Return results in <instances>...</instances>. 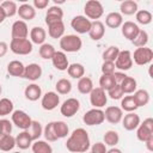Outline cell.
I'll return each mask as SVG.
<instances>
[{
  "instance_id": "obj_1",
  "label": "cell",
  "mask_w": 153,
  "mask_h": 153,
  "mask_svg": "<svg viewBox=\"0 0 153 153\" xmlns=\"http://www.w3.org/2000/svg\"><path fill=\"white\" fill-rule=\"evenodd\" d=\"M66 147L73 153H85L90 148L88 133L84 128H76L73 130L71 136L67 139Z\"/></svg>"
},
{
  "instance_id": "obj_2",
  "label": "cell",
  "mask_w": 153,
  "mask_h": 153,
  "mask_svg": "<svg viewBox=\"0 0 153 153\" xmlns=\"http://www.w3.org/2000/svg\"><path fill=\"white\" fill-rule=\"evenodd\" d=\"M82 41L76 35H65L60 38V48L63 53H76L81 49Z\"/></svg>"
},
{
  "instance_id": "obj_3",
  "label": "cell",
  "mask_w": 153,
  "mask_h": 153,
  "mask_svg": "<svg viewBox=\"0 0 153 153\" xmlns=\"http://www.w3.org/2000/svg\"><path fill=\"white\" fill-rule=\"evenodd\" d=\"M84 12H85V17L87 19H93L94 20H98L103 13H104V7L103 5L97 1V0H88L86 1L85 6H84Z\"/></svg>"
},
{
  "instance_id": "obj_4",
  "label": "cell",
  "mask_w": 153,
  "mask_h": 153,
  "mask_svg": "<svg viewBox=\"0 0 153 153\" xmlns=\"http://www.w3.org/2000/svg\"><path fill=\"white\" fill-rule=\"evenodd\" d=\"M10 49L17 55H29L32 51V43L27 38H12Z\"/></svg>"
},
{
  "instance_id": "obj_5",
  "label": "cell",
  "mask_w": 153,
  "mask_h": 153,
  "mask_svg": "<svg viewBox=\"0 0 153 153\" xmlns=\"http://www.w3.org/2000/svg\"><path fill=\"white\" fill-rule=\"evenodd\" d=\"M133 61L139 66H145L152 62L153 60V50L147 47L136 48L134 50V54L131 55Z\"/></svg>"
},
{
  "instance_id": "obj_6",
  "label": "cell",
  "mask_w": 153,
  "mask_h": 153,
  "mask_svg": "<svg viewBox=\"0 0 153 153\" xmlns=\"http://www.w3.org/2000/svg\"><path fill=\"white\" fill-rule=\"evenodd\" d=\"M82 121L86 126H99L105 121V116H104V111L102 109H91L87 112L84 114L82 116Z\"/></svg>"
},
{
  "instance_id": "obj_7",
  "label": "cell",
  "mask_w": 153,
  "mask_h": 153,
  "mask_svg": "<svg viewBox=\"0 0 153 153\" xmlns=\"http://www.w3.org/2000/svg\"><path fill=\"white\" fill-rule=\"evenodd\" d=\"M31 117L23 110H14L12 112V123L19 128V129H23V130H27L31 126Z\"/></svg>"
},
{
  "instance_id": "obj_8",
  "label": "cell",
  "mask_w": 153,
  "mask_h": 153,
  "mask_svg": "<svg viewBox=\"0 0 153 153\" xmlns=\"http://www.w3.org/2000/svg\"><path fill=\"white\" fill-rule=\"evenodd\" d=\"M108 102V94L106 92L100 87H93V90L90 93V103L93 108L100 109L106 105Z\"/></svg>"
},
{
  "instance_id": "obj_9",
  "label": "cell",
  "mask_w": 153,
  "mask_h": 153,
  "mask_svg": "<svg viewBox=\"0 0 153 153\" xmlns=\"http://www.w3.org/2000/svg\"><path fill=\"white\" fill-rule=\"evenodd\" d=\"M115 68L120 69V72L128 71L133 67V59L131 53L129 50H120L117 59L115 60Z\"/></svg>"
},
{
  "instance_id": "obj_10",
  "label": "cell",
  "mask_w": 153,
  "mask_h": 153,
  "mask_svg": "<svg viewBox=\"0 0 153 153\" xmlns=\"http://www.w3.org/2000/svg\"><path fill=\"white\" fill-rule=\"evenodd\" d=\"M79 109H80V102L76 98H68L62 103L60 108V112L65 117H73L79 111Z\"/></svg>"
},
{
  "instance_id": "obj_11",
  "label": "cell",
  "mask_w": 153,
  "mask_h": 153,
  "mask_svg": "<svg viewBox=\"0 0 153 153\" xmlns=\"http://www.w3.org/2000/svg\"><path fill=\"white\" fill-rule=\"evenodd\" d=\"M91 24L92 22L90 19H87L85 16H75L72 20H71V26L74 31H76L78 33H88L90 29H91Z\"/></svg>"
},
{
  "instance_id": "obj_12",
  "label": "cell",
  "mask_w": 153,
  "mask_h": 153,
  "mask_svg": "<svg viewBox=\"0 0 153 153\" xmlns=\"http://www.w3.org/2000/svg\"><path fill=\"white\" fill-rule=\"evenodd\" d=\"M59 103H60V96L54 91H49V92L44 93V96H42L41 105L47 111L54 110L59 105Z\"/></svg>"
},
{
  "instance_id": "obj_13",
  "label": "cell",
  "mask_w": 153,
  "mask_h": 153,
  "mask_svg": "<svg viewBox=\"0 0 153 153\" xmlns=\"http://www.w3.org/2000/svg\"><path fill=\"white\" fill-rule=\"evenodd\" d=\"M105 120L111 124H117L122 121L123 117V110L118 106H108L104 111Z\"/></svg>"
},
{
  "instance_id": "obj_14",
  "label": "cell",
  "mask_w": 153,
  "mask_h": 153,
  "mask_svg": "<svg viewBox=\"0 0 153 153\" xmlns=\"http://www.w3.org/2000/svg\"><path fill=\"white\" fill-rule=\"evenodd\" d=\"M12 38H27L29 35V29L27 24L24 20H16L12 24V30H11Z\"/></svg>"
},
{
  "instance_id": "obj_15",
  "label": "cell",
  "mask_w": 153,
  "mask_h": 153,
  "mask_svg": "<svg viewBox=\"0 0 153 153\" xmlns=\"http://www.w3.org/2000/svg\"><path fill=\"white\" fill-rule=\"evenodd\" d=\"M139 31H140V27L134 22H124L121 25V32H122V35L127 39H129V41H133L137 36Z\"/></svg>"
},
{
  "instance_id": "obj_16",
  "label": "cell",
  "mask_w": 153,
  "mask_h": 153,
  "mask_svg": "<svg viewBox=\"0 0 153 153\" xmlns=\"http://www.w3.org/2000/svg\"><path fill=\"white\" fill-rule=\"evenodd\" d=\"M41 76H42V67L38 63H29L27 66H25L23 78L29 79L31 81H36Z\"/></svg>"
},
{
  "instance_id": "obj_17",
  "label": "cell",
  "mask_w": 153,
  "mask_h": 153,
  "mask_svg": "<svg viewBox=\"0 0 153 153\" xmlns=\"http://www.w3.org/2000/svg\"><path fill=\"white\" fill-rule=\"evenodd\" d=\"M139 124H140V116L135 112H128L127 115H124V117H122V126L128 131L136 129Z\"/></svg>"
},
{
  "instance_id": "obj_18",
  "label": "cell",
  "mask_w": 153,
  "mask_h": 153,
  "mask_svg": "<svg viewBox=\"0 0 153 153\" xmlns=\"http://www.w3.org/2000/svg\"><path fill=\"white\" fill-rule=\"evenodd\" d=\"M51 62H53V66L57 71H67L69 66L67 55L63 51H55L54 56L51 57Z\"/></svg>"
},
{
  "instance_id": "obj_19",
  "label": "cell",
  "mask_w": 153,
  "mask_h": 153,
  "mask_svg": "<svg viewBox=\"0 0 153 153\" xmlns=\"http://www.w3.org/2000/svg\"><path fill=\"white\" fill-rule=\"evenodd\" d=\"M105 33V26L100 20H94L91 24V29L88 31V36L93 41H99L103 38Z\"/></svg>"
},
{
  "instance_id": "obj_20",
  "label": "cell",
  "mask_w": 153,
  "mask_h": 153,
  "mask_svg": "<svg viewBox=\"0 0 153 153\" xmlns=\"http://www.w3.org/2000/svg\"><path fill=\"white\" fill-rule=\"evenodd\" d=\"M48 25V33L51 38H61L65 33V24L62 20L53 22L47 24Z\"/></svg>"
},
{
  "instance_id": "obj_21",
  "label": "cell",
  "mask_w": 153,
  "mask_h": 153,
  "mask_svg": "<svg viewBox=\"0 0 153 153\" xmlns=\"http://www.w3.org/2000/svg\"><path fill=\"white\" fill-rule=\"evenodd\" d=\"M24 96L27 100L36 102L42 97V88L37 84H30L24 90Z\"/></svg>"
},
{
  "instance_id": "obj_22",
  "label": "cell",
  "mask_w": 153,
  "mask_h": 153,
  "mask_svg": "<svg viewBox=\"0 0 153 153\" xmlns=\"http://www.w3.org/2000/svg\"><path fill=\"white\" fill-rule=\"evenodd\" d=\"M63 18V11L61 7L59 6H51L47 10L45 13V24L53 23V22H57V20H62Z\"/></svg>"
},
{
  "instance_id": "obj_23",
  "label": "cell",
  "mask_w": 153,
  "mask_h": 153,
  "mask_svg": "<svg viewBox=\"0 0 153 153\" xmlns=\"http://www.w3.org/2000/svg\"><path fill=\"white\" fill-rule=\"evenodd\" d=\"M18 16L25 22V20H32L36 16V10L32 5L30 4H23L19 6L18 11H17Z\"/></svg>"
},
{
  "instance_id": "obj_24",
  "label": "cell",
  "mask_w": 153,
  "mask_h": 153,
  "mask_svg": "<svg viewBox=\"0 0 153 153\" xmlns=\"http://www.w3.org/2000/svg\"><path fill=\"white\" fill-rule=\"evenodd\" d=\"M24 69H25V66L23 65V62L18 61V60H13V61L8 62V65H7V73L12 76L23 78Z\"/></svg>"
},
{
  "instance_id": "obj_25",
  "label": "cell",
  "mask_w": 153,
  "mask_h": 153,
  "mask_svg": "<svg viewBox=\"0 0 153 153\" xmlns=\"http://www.w3.org/2000/svg\"><path fill=\"white\" fill-rule=\"evenodd\" d=\"M47 37V32L43 27L41 26H33L30 31V38H31V43L35 44H43Z\"/></svg>"
},
{
  "instance_id": "obj_26",
  "label": "cell",
  "mask_w": 153,
  "mask_h": 153,
  "mask_svg": "<svg viewBox=\"0 0 153 153\" xmlns=\"http://www.w3.org/2000/svg\"><path fill=\"white\" fill-rule=\"evenodd\" d=\"M32 142L33 141L27 130H23L16 136V146L19 147L20 149H27L32 145Z\"/></svg>"
},
{
  "instance_id": "obj_27",
  "label": "cell",
  "mask_w": 153,
  "mask_h": 153,
  "mask_svg": "<svg viewBox=\"0 0 153 153\" xmlns=\"http://www.w3.org/2000/svg\"><path fill=\"white\" fill-rule=\"evenodd\" d=\"M105 24L111 29H117L123 24V17L120 12H110L105 18Z\"/></svg>"
},
{
  "instance_id": "obj_28",
  "label": "cell",
  "mask_w": 153,
  "mask_h": 153,
  "mask_svg": "<svg viewBox=\"0 0 153 153\" xmlns=\"http://www.w3.org/2000/svg\"><path fill=\"white\" fill-rule=\"evenodd\" d=\"M120 10H121V14H124V16L135 14V13L139 11V8H137V2L134 1V0H126V1L121 2Z\"/></svg>"
},
{
  "instance_id": "obj_29",
  "label": "cell",
  "mask_w": 153,
  "mask_h": 153,
  "mask_svg": "<svg viewBox=\"0 0 153 153\" xmlns=\"http://www.w3.org/2000/svg\"><path fill=\"white\" fill-rule=\"evenodd\" d=\"M133 98H134V100H135L137 108L145 106V105H147L148 102H149V93H148L147 90H143V88L136 90V91L134 92V94H133Z\"/></svg>"
},
{
  "instance_id": "obj_30",
  "label": "cell",
  "mask_w": 153,
  "mask_h": 153,
  "mask_svg": "<svg viewBox=\"0 0 153 153\" xmlns=\"http://www.w3.org/2000/svg\"><path fill=\"white\" fill-rule=\"evenodd\" d=\"M122 91L124 94H130V93H134L136 91V87H137V84H136V80L131 76H126L124 80L120 84Z\"/></svg>"
},
{
  "instance_id": "obj_31",
  "label": "cell",
  "mask_w": 153,
  "mask_h": 153,
  "mask_svg": "<svg viewBox=\"0 0 153 153\" xmlns=\"http://www.w3.org/2000/svg\"><path fill=\"white\" fill-rule=\"evenodd\" d=\"M78 91L82 94H90L91 91L93 90V82L91 80V78L88 76H82L79 79L78 81Z\"/></svg>"
},
{
  "instance_id": "obj_32",
  "label": "cell",
  "mask_w": 153,
  "mask_h": 153,
  "mask_svg": "<svg viewBox=\"0 0 153 153\" xmlns=\"http://www.w3.org/2000/svg\"><path fill=\"white\" fill-rule=\"evenodd\" d=\"M16 146V137H13L11 134L1 135L0 136V151L10 152Z\"/></svg>"
},
{
  "instance_id": "obj_33",
  "label": "cell",
  "mask_w": 153,
  "mask_h": 153,
  "mask_svg": "<svg viewBox=\"0 0 153 153\" xmlns=\"http://www.w3.org/2000/svg\"><path fill=\"white\" fill-rule=\"evenodd\" d=\"M33 153H53V147L43 140H36L31 145Z\"/></svg>"
},
{
  "instance_id": "obj_34",
  "label": "cell",
  "mask_w": 153,
  "mask_h": 153,
  "mask_svg": "<svg viewBox=\"0 0 153 153\" xmlns=\"http://www.w3.org/2000/svg\"><path fill=\"white\" fill-rule=\"evenodd\" d=\"M67 73L73 79H80L85 74V67L81 63H72L68 66Z\"/></svg>"
},
{
  "instance_id": "obj_35",
  "label": "cell",
  "mask_w": 153,
  "mask_h": 153,
  "mask_svg": "<svg viewBox=\"0 0 153 153\" xmlns=\"http://www.w3.org/2000/svg\"><path fill=\"white\" fill-rule=\"evenodd\" d=\"M55 88L57 94H68L72 91V82L68 79L62 78L57 80V82L55 84Z\"/></svg>"
},
{
  "instance_id": "obj_36",
  "label": "cell",
  "mask_w": 153,
  "mask_h": 153,
  "mask_svg": "<svg viewBox=\"0 0 153 153\" xmlns=\"http://www.w3.org/2000/svg\"><path fill=\"white\" fill-rule=\"evenodd\" d=\"M27 131H29V134H30V136H31L32 141L39 140L41 135L43 134V128H42V124H41L38 121H33V120H32L31 126H30V128L27 129Z\"/></svg>"
},
{
  "instance_id": "obj_37",
  "label": "cell",
  "mask_w": 153,
  "mask_h": 153,
  "mask_svg": "<svg viewBox=\"0 0 153 153\" xmlns=\"http://www.w3.org/2000/svg\"><path fill=\"white\" fill-rule=\"evenodd\" d=\"M121 109L127 112H134L137 109V105L133 98V96H126L121 100Z\"/></svg>"
},
{
  "instance_id": "obj_38",
  "label": "cell",
  "mask_w": 153,
  "mask_h": 153,
  "mask_svg": "<svg viewBox=\"0 0 153 153\" xmlns=\"http://www.w3.org/2000/svg\"><path fill=\"white\" fill-rule=\"evenodd\" d=\"M135 18L136 22L141 25H148L152 22V13L147 10H139L135 13Z\"/></svg>"
},
{
  "instance_id": "obj_39",
  "label": "cell",
  "mask_w": 153,
  "mask_h": 153,
  "mask_svg": "<svg viewBox=\"0 0 153 153\" xmlns=\"http://www.w3.org/2000/svg\"><path fill=\"white\" fill-rule=\"evenodd\" d=\"M55 48L53 44H49V43H43L41 47H39V56L44 60H51V57L54 56L55 54Z\"/></svg>"
},
{
  "instance_id": "obj_40",
  "label": "cell",
  "mask_w": 153,
  "mask_h": 153,
  "mask_svg": "<svg viewBox=\"0 0 153 153\" xmlns=\"http://www.w3.org/2000/svg\"><path fill=\"white\" fill-rule=\"evenodd\" d=\"M120 53V48L116 45H110L109 48H106L103 53V60L108 61V62H115V60L117 59Z\"/></svg>"
},
{
  "instance_id": "obj_41",
  "label": "cell",
  "mask_w": 153,
  "mask_h": 153,
  "mask_svg": "<svg viewBox=\"0 0 153 153\" xmlns=\"http://www.w3.org/2000/svg\"><path fill=\"white\" fill-rule=\"evenodd\" d=\"M115 85H116V82H115V79H114V74H111V75L103 74L99 79V87L103 88L104 91H109Z\"/></svg>"
},
{
  "instance_id": "obj_42",
  "label": "cell",
  "mask_w": 153,
  "mask_h": 153,
  "mask_svg": "<svg viewBox=\"0 0 153 153\" xmlns=\"http://www.w3.org/2000/svg\"><path fill=\"white\" fill-rule=\"evenodd\" d=\"M54 129H55V133H56L57 139L66 137L67 134H68V131H69V128H68L67 123L63 122V121H55L54 122Z\"/></svg>"
},
{
  "instance_id": "obj_43",
  "label": "cell",
  "mask_w": 153,
  "mask_h": 153,
  "mask_svg": "<svg viewBox=\"0 0 153 153\" xmlns=\"http://www.w3.org/2000/svg\"><path fill=\"white\" fill-rule=\"evenodd\" d=\"M148 38H149V37H148L147 31L140 29L137 36L131 41V43H133L135 47H137V48H142V47H146V44H147V42H148Z\"/></svg>"
},
{
  "instance_id": "obj_44",
  "label": "cell",
  "mask_w": 153,
  "mask_h": 153,
  "mask_svg": "<svg viewBox=\"0 0 153 153\" xmlns=\"http://www.w3.org/2000/svg\"><path fill=\"white\" fill-rule=\"evenodd\" d=\"M6 14V18L7 17H13L14 14H17V11H18V7H17V4L14 1H11V0H7V1H4L1 2L0 5Z\"/></svg>"
},
{
  "instance_id": "obj_45",
  "label": "cell",
  "mask_w": 153,
  "mask_h": 153,
  "mask_svg": "<svg viewBox=\"0 0 153 153\" xmlns=\"http://www.w3.org/2000/svg\"><path fill=\"white\" fill-rule=\"evenodd\" d=\"M103 139H104V143H105V145L114 147V146H116V145L118 143V141H120V135H118V133L115 131V130H108V131L104 134V137H103Z\"/></svg>"
},
{
  "instance_id": "obj_46",
  "label": "cell",
  "mask_w": 153,
  "mask_h": 153,
  "mask_svg": "<svg viewBox=\"0 0 153 153\" xmlns=\"http://www.w3.org/2000/svg\"><path fill=\"white\" fill-rule=\"evenodd\" d=\"M13 112V103L8 98L0 99V116H7Z\"/></svg>"
},
{
  "instance_id": "obj_47",
  "label": "cell",
  "mask_w": 153,
  "mask_h": 153,
  "mask_svg": "<svg viewBox=\"0 0 153 153\" xmlns=\"http://www.w3.org/2000/svg\"><path fill=\"white\" fill-rule=\"evenodd\" d=\"M152 136H153V131L148 130L145 126H142L140 123L139 127L136 128V137H137V140H140L141 142H146Z\"/></svg>"
},
{
  "instance_id": "obj_48",
  "label": "cell",
  "mask_w": 153,
  "mask_h": 153,
  "mask_svg": "<svg viewBox=\"0 0 153 153\" xmlns=\"http://www.w3.org/2000/svg\"><path fill=\"white\" fill-rule=\"evenodd\" d=\"M43 135L45 137L47 141H50V142H54L57 140V136H56V133H55V129H54V122H49L44 129H43Z\"/></svg>"
},
{
  "instance_id": "obj_49",
  "label": "cell",
  "mask_w": 153,
  "mask_h": 153,
  "mask_svg": "<svg viewBox=\"0 0 153 153\" xmlns=\"http://www.w3.org/2000/svg\"><path fill=\"white\" fill-rule=\"evenodd\" d=\"M111 99H122V97L124 96V93H123V91H122V88H121V86L120 85H115L112 88H110L109 91H108V93H106Z\"/></svg>"
},
{
  "instance_id": "obj_50",
  "label": "cell",
  "mask_w": 153,
  "mask_h": 153,
  "mask_svg": "<svg viewBox=\"0 0 153 153\" xmlns=\"http://www.w3.org/2000/svg\"><path fill=\"white\" fill-rule=\"evenodd\" d=\"M11 131H12V122H10L6 118H1L0 120V136L11 134Z\"/></svg>"
},
{
  "instance_id": "obj_51",
  "label": "cell",
  "mask_w": 153,
  "mask_h": 153,
  "mask_svg": "<svg viewBox=\"0 0 153 153\" xmlns=\"http://www.w3.org/2000/svg\"><path fill=\"white\" fill-rule=\"evenodd\" d=\"M102 73L103 74H109V75L114 74L115 73V63L104 61L103 65H102Z\"/></svg>"
},
{
  "instance_id": "obj_52",
  "label": "cell",
  "mask_w": 153,
  "mask_h": 153,
  "mask_svg": "<svg viewBox=\"0 0 153 153\" xmlns=\"http://www.w3.org/2000/svg\"><path fill=\"white\" fill-rule=\"evenodd\" d=\"M106 145L103 142H96L92 145L91 147V152L92 153H106Z\"/></svg>"
},
{
  "instance_id": "obj_53",
  "label": "cell",
  "mask_w": 153,
  "mask_h": 153,
  "mask_svg": "<svg viewBox=\"0 0 153 153\" xmlns=\"http://www.w3.org/2000/svg\"><path fill=\"white\" fill-rule=\"evenodd\" d=\"M49 4V0H33V7L35 10H44Z\"/></svg>"
},
{
  "instance_id": "obj_54",
  "label": "cell",
  "mask_w": 153,
  "mask_h": 153,
  "mask_svg": "<svg viewBox=\"0 0 153 153\" xmlns=\"http://www.w3.org/2000/svg\"><path fill=\"white\" fill-rule=\"evenodd\" d=\"M126 76H127V74H126L124 72H115V73H114V79H115V82H116L117 85H120V84L124 80Z\"/></svg>"
},
{
  "instance_id": "obj_55",
  "label": "cell",
  "mask_w": 153,
  "mask_h": 153,
  "mask_svg": "<svg viewBox=\"0 0 153 153\" xmlns=\"http://www.w3.org/2000/svg\"><path fill=\"white\" fill-rule=\"evenodd\" d=\"M8 44L6 42H0V57H4L7 54Z\"/></svg>"
},
{
  "instance_id": "obj_56",
  "label": "cell",
  "mask_w": 153,
  "mask_h": 153,
  "mask_svg": "<svg viewBox=\"0 0 153 153\" xmlns=\"http://www.w3.org/2000/svg\"><path fill=\"white\" fill-rule=\"evenodd\" d=\"M142 126H145L148 130H151V131H153V118H151V117H148V118H146L142 123H141Z\"/></svg>"
},
{
  "instance_id": "obj_57",
  "label": "cell",
  "mask_w": 153,
  "mask_h": 153,
  "mask_svg": "<svg viewBox=\"0 0 153 153\" xmlns=\"http://www.w3.org/2000/svg\"><path fill=\"white\" fill-rule=\"evenodd\" d=\"M146 147H147V149H148L149 152H153V136L149 137V139L146 141Z\"/></svg>"
},
{
  "instance_id": "obj_58",
  "label": "cell",
  "mask_w": 153,
  "mask_h": 153,
  "mask_svg": "<svg viewBox=\"0 0 153 153\" xmlns=\"http://www.w3.org/2000/svg\"><path fill=\"white\" fill-rule=\"evenodd\" d=\"M6 19V14H5V12H4V10H2V7L0 6V24L4 22Z\"/></svg>"
},
{
  "instance_id": "obj_59",
  "label": "cell",
  "mask_w": 153,
  "mask_h": 153,
  "mask_svg": "<svg viewBox=\"0 0 153 153\" xmlns=\"http://www.w3.org/2000/svg\"><path fill=\"white\" fill-rule=\"evenodd\" d=\"M106 153H122V151L118 149V148H116V147H112L109 151H106Z\"/></svg>"
},
{
  "instance_id": "obj_60",
  "label": "cell",
  "mask_w": 153,
  "mask_h": 153,
  "mask_svg": "<svg viewBox=\"0 0 153 153\" xmlns=\"http://www.w3.org/2000/svg\"><path fill=\"white\" fill-rule=\"evenodd\" d=\"M1 92H2V87H1V85H0V94H1Z\"/></svg>"
},
{
  "instance_id": "obj_61",
  "label": "cell",
  "mask_w": 153,
  "mask_h": 153,
  "mask_svg": "<svg viewBox=\"0 0 153 153\" xmlns=\"http://www.w3.org/2000/svg\"><path fill=\"white\" fill-rule=\"evenodd\" d=\"M14 153H20V152H14Z\"/></svg>"
},
{
  "instance_id": "obj_62",
  "label": "cell",
  "mask_w": 153,
  "mask_h": 153,
  "mask_svg": "<svg viewBox=\"0 0 153 153\" xmlns=\"http://www.w3.org/2000/svg\"><path fill=\"white\" fill-rule=\"evenodd\" d=\"M90 153H92V152H90Z\"/></svg>"
}]
</instances>
